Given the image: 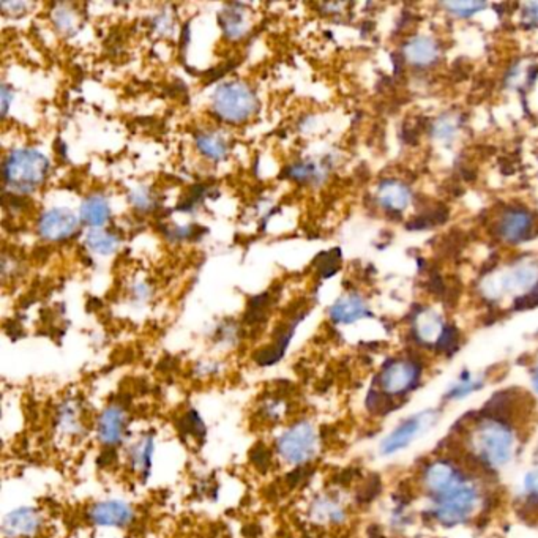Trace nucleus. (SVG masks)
Wrapping results in <instances>:
<instances>
[{
    "instance_id": "obj_1",
    "label": "nucleus",
    "mask_w": 538,
    "mask_h": 538,
    "mask_svg": "<svg viewBox=\"0 0 538 538\" xmlns=\"http://www.w3.org/2000/svg\"><path fill=\"white\" fill-rule=\"evenodd\" d=\"M464 436L469 462L474 464L477 474H499L518 455V431L508 417L487 410L475 417Z\"/></svg>"
},
{
    "instance_id": "obj_2",
    "label": "nucleus",
    "mask_w": 538,
    "mask_h": 538,
    "mask_svg": "<svg viewBox=\"0 0 538 538\" xmlns=\"http://www.w3.org/2000/svg\"><path fill=\"white\" fill-rule=\"evenodd\" d=\"M475 474L477 472L471 471L462 480L449 488L445 493L429 499L426 508L429 519L447 529L468 525L469 521H472L487 502V493Z\"/></svg>"
},
{
    "instance_id": "obj_3",
    "label": "nucleus",
    "mask_w": 538,
    "mask_h": 538,
    "mask_svg": "<svg viewBox=\"0 0 538 538\" xmlns=\"http://www.w3.org/2000/svg\"><path fill=\"white\" fill-rule=\"evenodd\" d=\"M49 160L33 148H16L4 161L5 185L14 193L27 194L45 184Z\"/></svg>"
},
{
    "instance_id": "obj_4",
    "label": "nucleus",
    "mask_w": 538,
    "mask_h": 538,
    "mask_svg": "<svg viewBox=\"0 0 538 538\" xmlns=\"http://www.w3.org/2000/svg\"><path fill=\"white\" fill-rule=\"evenodd\" d=\"M423 374L425 368L420 360L398 357L385 362L372 387L389 398L391 403L399 406V401L412 395L422 385Z\"/></svg>"
},
{
    "instance_id": "obj_5",
    "label": "nucleus",
    "mask_w": 538,
    "mask_h": 538,
    "mask_svg": "<svg viewBox=\"0 0 538 538\" xmlns=\"http://www.w3.org/2000/svg\"><path fill=\"white\" fill-rule=\"evenodd\" d=\"M257 106L255 90L242 81L221 84L211 95V110L225 122H247L256 112Z\"/></svg>"
},
{
    "instance_id": "obj_6",
    "label": "nucleus",
    "mask_w": 538,
    "mask_h": 538,
    "mask_svg": "<svg viewBox=\"0 0 538 538\" xmlns=\"http://www.w3.org/2000/svg\"><path fill=\"white\" fill-rule=\"evenodd\" d=\"M439 418H441L439 409L418 410L416 414L406 417L381 441L379 455L390 458L398 453H403L404 450L409 449L412 444H416L420 437L435 428Z\"/></svg>"
},
{
    "instance_id": "obj_7",
    "label": "nucleus",
    "mask_w": 538,
    "mask_h": 538,
    "mask_svg": "<svg viewBox=\"0 0 538 538\" xmlns=\"http://www.w3.org/2000/svg\"><path fill=\"white\" fill-rule=\"evenodd\" d=\"M319 449V435L313 423L308 420L291 425L282 436L276 439V452L282 462L297 468H305L313 462Z\"/></svg>"
},
{
    "instance_id": "obj_8",
    "label": "nucleus",
    "mask_w": 538,
    "mask_h": 538,
    "mask_svg": "<svg viewBox=\"0 0 538 538\" xmlns=\"http://www.w3.org/2000/svg\"><path fill=\"white\" fill-rule=\"evenodd\" d=\"M538 284V265L537 264H518L516 267L507 270L496 278H488L483 284V294L491 299H498L506 292L512 291H529Z\"/></svg>"
},
{
    "instance_id": "obj_9",
    "label": "nucleus",
    "mask_w": 538,
    "mask_h": 538,
    "mask_svg": "<svg viewBox=\"0 0 538 538\" xmlns=\"http://www.w3.org/2000/svg\"><path fill=\"white\" fill-rule=\"evenodd\" d=\"M496 232L507 244H523L537 234V219L525 207H508L502 211Z\"/></svg>"
},
{
    "instance_id": "obj_10",
    "label": "nucleus",
    "mask_w": 538,
    "mask_h": 538,
    "mask_svg": "<svg viewBox=\"0 0 538 538\" xmlns=\"http://www.w3.org/2000/svg\"><path fill=\"white\" fill-rule=\"evenodd\" d=\"M79 220L68 209H51L41 215L39 221V232L41 238L49 242H62L76 234Z\"/></svg>"
},
{
    "instance_id": "obj_11",
    "label": "nucleus",
    "mask_w": 538,
    "mask_h": 538,
    "mask_svg": "<svg viewBox=\"0 0 538 538\" xmlns=\"http://www.w3.org/2000/svg\"><path fill=\"white\" fill-rule=\"evenodd\" d=\"M87 516L92 525L102 527H127L135 519V508L123 500H102L90 507Z\"/></svg>"
},
{
    "instance_id": "obj_12",
    "label": "nucleus",
    "mask_w": 538,
    "mask_h": 538,
    "mask_svg": "<svg viewBox=\"0 0 538 538\" xmlns=\"http://www.w3.org/2000/svg\"><path fill=\"white\" fill-rule=\"evenodd\" d=\"M127 426H129L127 410L119 404H112L110 408L103 410L102 416L96 422L98 441L108 449L117 447L122 444Z\"/></svg>"
},
{
    "instance_id": "obj_13",
    "label": "nucleus",
    "mask_w": 538,
    "mask_h": 538,
    "mask_svg": "<svg viewBox=\"0 0 538 538\" xmlns=\"http://www.w3.org/2000/svg\"><path fill=\"white\" fill-rule=\"evenodd\" d=\"M445 327L441 316L429 308H420L412 318V336L425 347L435 349Z\"/></svg>"
},
{
    "instance_id": "obj_14",
    "label": "nucleus",
    "mask_w": 538,
    "mask_h": 538,
    "mask_svg": "<svg viewBox=\"0 0 538 538\" xmlns=\"http://www.w3.org/2000/svg\"><path fill=\"white\" fill-rule=\"evenodd\" d=\"M43 525V518L39 510L31 507H21L13 512L8 513L4 518L2 531L8 538L32 537Z\"/></svg>"
},
{
    "instance_id": "obj_15",
    "label": "nucleus",
    "mask_w": 538,
    "mask_h": 538,
    "mask_svg": "<svg viewBox=\"0 0 538 538\" xmlns=\"http://www.w3.org/2000/svg\"><path fill=\"white\" fill-rule=\"evenodd\" d=\"M372 313L368 309L365 300L359 295L349 294L341 297L340 300L330 308V319L335 324H354L363 318H370Z\"/></svg>"
},
{
    "instance_id": "obj_16",
    "label": "nucleus",
    "mask_w": 538,
    "mask_h": 538,
    "mask_svg": "<svg viewBox=\"0 0 538 538\" xmlns=\"http://www.w3.org/2000/svg\"><path fill=\"white\" fill-rule=\"evenodd\" d=\"M403 54L410 65L416 67H429L439 58V48L435 40L428 37H416L409 40L403 48Z\"/></svg>"
},
{
    "instance_id": "obj_17",
    "label": "nucleus",
    "mask_w": 538,
    "mask_h": 538,
    "mask_svg": "<svg viewBox=\"0 0 538 538\" xmlns=\"http://www.w3.org/2000/svg\"><path fill=\"white\" fill-rule=\"evenodd\" d=\"M300 319L292 320L288 327L280 328V334L276 335L273 343L270 346L261 349L259 353H256L255 360H256L257 365L272 366L282 359V355H284L286 349H288L289 343H291L292 336H294L295 327H297V324H299V320Z\"/></svg>"
},
{
    "instance_id": "obj_18",
    "label": "nucleus",
    "mask_w": 538,
    "mask_h": 538,
    "mask_svg": "<svg viewBox=\"0 0 538 538\" xmlns=\"http://www.w3.org/2000/svg\"><path fill=\"white\" fill-rule=\"evenodd\" d=\"M412 194L408 186L397 182V180H385L379 186V204L384 207L385 211H401L409 205Z\"/></svg>"
},
{
    "instance_id": "obj_19",
    "label": "nucleus",
    "mask_w": 538,
    "mask_h": 538,
    "mask_svg": "<svg viewBox=\"0 0 538 538\" xmlns=\"http://www.w3.org/2000/svg\"><path fill=\"white\" fill-rule=\"evenodd\" d=\"M309 513L316 521L326 525H343L347 518V512L340 500L332 496H320L313 500Z\"/></svg>"
},
{
    "instance_id": "obj_20",
    "label": "nucleus",
    "mask_w": 538,
    "mask_h": 538,
    "mask_svg": "<svg viewBox=\"0 0 538 538\" xmlns=\"http://www.w3.org/2000/svg\"><path fill=\"white\" fill-rule=\"evenodd\" d=\"M81 219L85 225L92 226L94 229H102V226L106 225L111 219L108 201L100 194H94L85 199L81 205Z\"/></svg>"
},
{
    "instance_id": "obj_21",
    "label": "nucleus",
    "mask_w": 538,
    "mask_h": 538,
    "mask_svg": "<svg viewBox=\"0 0 538 538\" xmlns=\"http://www.w3.org/2000/svg\"><path fill=\"white\" fill-rule=\"evenodd\" d=\"M483 387H485V379L481 378V376H474V374H471L469 372H464L445 390V393H444V401L458 403V401H462V399H468L471 395L479 393Z\"/></svg>"
},
{
    "instance_id": "obj_22",
    "label": "nucleus",
    "mask_w": 538,
    "mask_h": 538,
    "mask_svg": "<svg viewBox=\"0 0 538 538\" xmlns=\"http://www.w3.org/2000/svg\"><path fill=\"white\" fill-rule=\"evenodd\" d=\"M154 436L146 435L141 437V441L130 449V464L135 469L138 474L148 477L152 468V458H154Z\"/></svg>"
},
{
    "instance_id": "obj_23",
    "label": "nucleus",
    "mask_w": 538,
    "mask_h": 538,
    "mask_svg": "<svg viewBox=\"0 0 538 538\" xmlns=\"http://www.w3.org/2000/svg\"><path fill=\"white\" fill-rule=\"evenodd\" d=\"M220 24L225 31L226 37L231 40H240L244 37L248 26H247V14L242 5H229L223 10L219 16Z\"/></svg>"
},
{
    "instance_id": "obj_24",
    "label": "nucleus",
    "mask_w": 538,
    "mask_h": 538,
    "mask_svg": "<svg viewBox=\"0 0 538 538\" xmlns=\"http://www.w3.org/2000/svg\"><path fill=\"white\" fill-rule=\"evenodd\" d=\"M56 426L62 435H79L83 425H81V409L76 401L67 399L60 409L58 410V418H56Z\"/></svg>"
},
{
    "instance_id": "obj_25",
    "label": "nucleus",
    "mask_w": 538,
    "mask_h": 538,
    "mask_svg": "<svg viewBox=\"0 0 538 538\" xmlns=\"http://www.w3.org/2000/svg\"><path fill=\"white\" fill-rule=\"evenodd\" d=\"M196 146L201 154L213 161H220L228 155V144L217 133H201L196 138Z\"/></svg>"
},
{
    "instance_id": "obj_26",
    "label": "nucleus",
    "mask_w": 538,
    "mask_h": 538,
    "mask_svg": "<svg viewBox=\"0 0 538 538\" xmlns=\"http://www.w3.org/2000/svg\"><path fill=\"white\" fill-rule=\"evenodd\" d=\"M85 245L90 251H94L96 255H111L117 250L119 247V238L111 234V232L104 231V229H92L87 232L85 236Z\"/></svg>"
},
{
    "instance_id": "obj_27",
    "label": "nucleus",
    "mask_w": 538,
    "mask_h": 538,
    "mask_svg": "<svg viewBox=\"0 0 538 538\" xmlns=\"http://www.w3.org/2000/svg\"><path fill=\"white\" fill-rule=\"evenodd\" d=\"M523 494L527 504L532 507L538 506V468H532L523 477Z\"/></svg>"
},
{
    "instance_id": "obj_28",
    "label": "nucleus",
    "mask_w": 538,
    "mask_h": 538,
    "mask_svg": "<svg viewBox=\"0 0 538 538\" xmlns=\"http://www.w3.org/2000/svg\"><path fill=\"white\" fill-rule=\"evenodd\" d=\"M458 347H460V332H458V328L455 326H447L445 330H444L441 340H439L436 347H435V351L450 355V354L455 353Z\"/></svg>"
},
{
    "instance_id": "obj_29",
    "label": "nucleus",
    "mask_w": 538,
    "mask_h": 538,
    "mask_svg": "<svg viewBox=\"0 0 538 538\" xmlns=\"http://www.w3.org/2000/svg\"><path fill=\"white\" fill-rule=\"evenodd\" d=\"M340 256V250L326 251V253L319 255L316 259V265L320 270V275L324 278L334 275L335 272L338 270Z\"/></svg>"
},
{
    "instance_id": "obj_30",
    "label": "nucleus",
    "mask_w": 538,
    "mask_h": 538,
    "mask_svg": "<svg viewBox=\"0 0 538 538\" xmlns=\"http://www.w3.org/2000/svg\"><path fill=\"white\" fill-rule=\"evenodd\" d=\"M289 177L299 180V182H309L319 175V171L314 163H297L294 166L289 167Z\"/></svg>"
},
{
    "instance_id": "obj_31",
    "label": "nucleus",
    "mask_w": 538,
    "mask_h": 538,
    "mask_svg": "<svg viewBox=\"0 0 538 538\" xmlns=\"http://www.w3.org/2000/svg\"><path fill=\"white\" fill-rule=\"evenodd\" d=\"M182 426H184L186 433L192 435L193 437H204V422H202V418L199 417L196 410H190V412L182 418Z\"/></svg>"
},
{
    "instance_id": "obj_32",
    "label": "nucleus",
    "mask_w": 538,
    "mask_h": 538,
    "mask_svg": "<svg viewBox=\"0 0 538 538\" xmlns=\"http://www.w3.org/2000/svg\"><path fill=\"white\" fill-rule=\"evenodd\" d=\"M445 8L456 16L466 18V16L477 13L481 8H485V4H481V2H449V4H445Z\"/></svg>"
},
{
    "instance_id": "obj_33",
    "label": "nucleus",
    "mask_w": 538,
    "mask_h": 538,
    "mask_svg": "<svg viewBox=\"0 0 538 538\" xmlns=\"http://www.w3.org/2000/svg\"><path fill=\"white\" fill-rule=\"evenodd\" d=\"M251 462L261 471H267L270 464V452L264 444H257L256 447L251 452Z\"/></svg>"
},
{
    "instance_id": "obj_34",
    "label": "nucleus",
    "mask_w": 538,
    "mask_h": 538,
    "mask_svg": "<svg viewBox=\"0 0 538 538\" xmlns=\"http://www.w3.org/2000/svg\"><path fill=\"white\" fill-rule=\"evenodd\" d=\"M131 202L138 207V209H141V211H148V209H152L154 207V198L150 196V193L148 190H135L133 194H131Z\"/></svg>"
},
{
    "instance_id": "obj_35",
    "label": "nucleus",
    "mask_w": 538,
    "mask_h": 538,
    "mask_svg": "<svg viewBox=\"0 0 538 538\" xmlns=\"http://www.w3.org/2000/svg\"><path fill=\"white\" fill-rule=\"evenodd\" d=\"M515 309H529V308L538 307V284L535 288L532 289L531 292H527V294L523 295V297H518L516 300H515Z\"/></svg>"
},
{
    "instance_id": "obj_36",
    "label": "nucleus",
    "mask_w": 538,
    "mask_h": 538,
    "mask_svg": "<svg viewBox=\"0 0 538 538\" xmlns=\"http://www.w3.org/2000/svg\"><path fill=\"white\" fill-rule=\"evenodd\" d=\"M525 18H527L531 26L538 27V4H529L527 5Z\"/></svg>"
},
{
    "instance_id": "obj_37",
    "label": "nucleus",
    "mask_w": 538,
    "mask_h": 538,
    "mask_svg": "<svg viewBox=\"0 0 538 538\" xmlns=\"http://www.w3.org/2000/svg\"><path fill=\"white\" fill-rule=\"evenodd\" d=\"M13 98V95L10 94V89H8L7 85H2V114L5 116L8 111V104H10V100Z\"/></svg>"
},
{
    "instance_id": "obj_38",
    "label": "nucleus",
    "mask_w": 538,
    "mask_h": 538,
    "mask_svg": "<svg viewBox=\"0 0 538 538\" xmlns=\"http://www.w3.org/2000/svg\"><path fill=\"white\" fill-rule=\"evenodd\" d=\"M532 389H534V393L538 397V359L535 362L534 370H532Z\"/></svg>"
}]
</instances>
